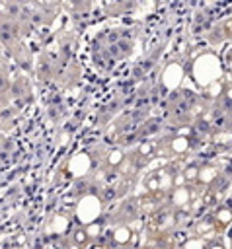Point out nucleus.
Segmentation results:
<instances>
[{"instance_id":"obj_1","label":"nucleus","mask_w":232,"mask_h":249,"mask_svg":"<svg viewBox=\"0 0 232 249\" xmlns=\"http://www.w3.org/2000/svg\"><path fill=\"white\" fill-rule=\"evenodd\" d=\"M191 74H193V80L199 86L209 88V86H213L214 82L220 80V76H222V62H220V58L214 53H203V54H199L195 58Z\"/></svg>"},{"instance_id":"obj_2","label":"nucleus","mask_w":232,"mask_h":249,"mask_svg":"<svg viewBox=\"0 0 232 249\" xmlns=\"http://www.w3.org/2000/svg\"><path fill=\"white\" fill-rule=\"evenodd\" d=\"M103 212V204L99 200V196L96 195H86L80 198L78 206H76V220L82 224V226H90L94 222L99 220Z\"/></svg>"},{"instance_id":"obj_3","label":"nucleus","mask_w":232,"mask_h":249,"mask_svg":"<svg viewBox=\"0 0 232 249\" xmlns=\"http://www.w3.org/2000/svg\"><path fill=\"white\" fill-rule=\"evenodd\" d=\"M183 82V66L179 62H170L162 72V86L166 89H177Z\"/></svg>"},{"instance_id":"obj_4","label":"nucleus","mask_w":232,"mask_h":249,"mask_svg":"<svg viewBox=\"0 0 232 249\" xmlns=\"http://www.w3.org/2000/svg\"><path fill=\"white\" fill-rule=\"evenodd\" d=\"M90 167H92V160H90V156L84 154V152L74 154V156L70 158V161H68V171H70L72 175H78V177L86 175V173L90 171Z\"/></svg>"},{"instance_id":"obj_5","label":"nucleus","mask_w":232,"mask_h":249,"mask_svg":"<svg viewBox=\"0 0 232 249\" xmlns=\"http://www.w3.org/2000/svg\"><path fill=\"white\" fill-rule=\"evenodd\" d=\"M189 198H191V193H189L187 187H177V189L172 193V202H174L175 206H185V204L189 202Z\"/></svg>"},{"instance_id":"obj_6","label":"nucleus","mask_w":232,"mask_h":249,"mask_svg":"<svg viewBox=\"0 0 232 249\" xmlns=\"http://www.w3.org/2000/svg\"><path fill=\"white\" fill-rule=\"evenodd\" d=\"M113 241L119 243V245H125L131 241V230L127 226H119L115 231H113Z\"/></svg>"},{"instance_id":"obj_7","label":"nucleus","mask_w":232,"mask_h":249,"mask_svg":"<svg viewBox=\"0 0 232 249\" xmlns=\"http://www.w3.org/2000/svg\"><path fill=\"white\" fill-rule=\"evenodd\" d=\"M214 177H216V169H214V167H211V165L201 167V169H199V173H197V179H199V181H203V183H211V181H214Z\"/></svg>"},{"instance_id":"obj_8","label":"nucleus","mask_w":232,"mask_h":249,"mask_svg":"<svg viewBox=\"0 0 232 249\" xmlns=\"http://www.w3.org/2000/svg\"><path fill=\"white\" fill-rule=\"evenodd\" d=\"M187 148H189V140H187V136H175V138L172 140V152L181 154V152H185Z\"/></svg>"},{"instance_id":"obj_9","label":"nucleus","mask_w":232,"mask_h":249,"mask_svg":"<svg viewBox=\"0 0 232 249\" xmlns=\"http://www.w3.org/2000/svg\"><path fill=\"white\" fill-rule=\"evenodd\" d=\"M216 222L218 224H230L232 222V210H228V208H218V212H216Z\"/></svg>"},{"instance_id":"obj_10","label":"nucleus","mask_w":232,"mask_h":249,"mask_svg":"<svg viewBox=\"0 0 232 249\" xmlns=\"http://www.w3.org/2000/svg\"><path fill=\"white\" fill-rule=\"evenodd\" d=\"M123 161V152L119 150V148H115V150H111L109 154H107V163L109 165H119Z\"/></svg>"},{"instance_id":"obj_11","label":"nucleus","mask_w":232,"mask_h":249,"mask_svg":"<svg viewBox=\"0 0 232 249\" xmlns=\"http://www.w3.org/2000/svg\"><path fill=\"white\" fill-rule=\"evenodd\" d=\"M183 249H207V245L201 237H191L183 243Z\"/></svg>"},{"instance_id":"obj_12","label":"nucleus","mask_w":232,"mask_h":249,"mask_svg":"<svg viewBox=\"0 0 232 249\" xmlns=\"http://www.w3.org/2000/svg\"><path fill=\"white\" fill-rule=\"evenodd\" d=\"M197 173H199V169H197L195 165H189V167L183 171V177H185L187 181H193V179H197Z\"/></svg>"},{"instance_id":"obj_13","label":"nucleus","mask_w":232,"mask_h":249,"mask_svg":"<svg viewBox=\"0 0 232 249\" xmlns=\"http://www.w3.org/2000/svg\"><path fill=\"white\" fill-rule=\"evenodd\" d=\"M88 228V235H99V231H101V226L97 224V222H94V224H90V226H86Z\"/></svg>"},{"instance_id":"obj_14","label":"nucleus","mask_w":232,"mask_h":249,"mask_svg":"<svg viewBox=\"0 0 232 249\" xmlns=\"http://www.w3.org/2000/svg\"><path fill=\"white\" fill-rule=\"evenodd\" d=\"M84 239V231H76V241H82Z\"/></svg>"},{"instance_id":"obj_15","label":"nucleus","mask_w":232,"mask_h":249,"mask_svg":"<svg viewBox=\"0 0 232 249\" xmlns=\"http://www.w3.org/2000/svg\"><path fill=\"white\" fill-rule=\"evenodd\" d=\"M207 249H224V247H222L220 243H213V245H211V247H207Z\"/></svg>"},{"instance_id":"obj_16","label":"nucleus","mask_w":232,"mask_h":249,"mask_svg":"<svg viewBox=\"0 0 232 249\" xmlns=\"http://www.w3.org/2000/svg\"><path fill=\"white\" fill-rule=\"evenodd\" d=\"M226 93H228V97H230V99H232V88H230V89H228V91H226Z\"/></svg>"},{"instance_id":"obj_17","label":"nucleus","mask_w":232,"mask_h":249,"mask_svg":"<svg viewBox=\"0 0 232 249\" xmlns=\"http://www.w3.org/2000/svg\"><path fill=\"white\" fill-rule=\"evenodd\" d=\"M92 249H105V247H101V245H94Z\"/></svg>"},{"instance_id":"obj_18","label":"nucleus","mask_w":232,"mask_h":249,"mask_svg":"<svg viewBox=\"0 0 232 249\" xmlns=\"http://www.w3.org/2000/svg\"><path fill=\"white\" fill-rule=\"evenodd\" d=\"M72 249H78V247H72Z\"/></svg>"}]
</instances>
